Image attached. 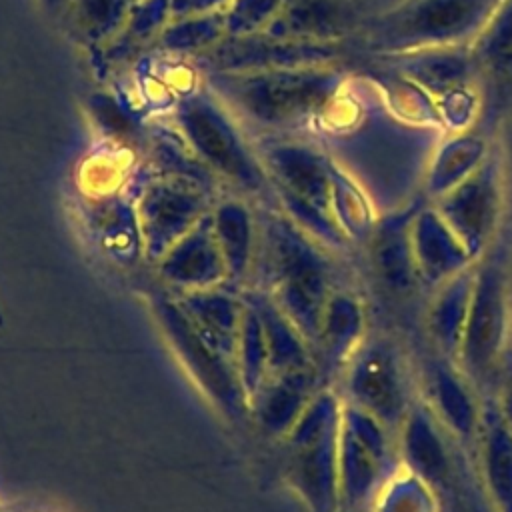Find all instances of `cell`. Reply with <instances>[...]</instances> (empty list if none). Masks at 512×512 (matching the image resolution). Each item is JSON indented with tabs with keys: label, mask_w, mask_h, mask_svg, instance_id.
Instances as JSON below:
<instances>
[{
	"label": "cell",
	"mask_w": 512,
	"mask_h": 512,
	"mask_svg": "<svg viewBox=\"0 0 512 512\" xmlns=\"http://www.w3.org/2000/svg\"><path fill=\"white\" fill-rule=\"evenodd\" d=\"M264 272L270 296L300 334L316 344L328 298L332 266L312 236L288 216H272L264 228Z\"/></svg>",
	"instance_id": "6da1fadb"
},
{
	"label": "cell",
	"mask_w": 512,
	"mask_h": 512,
	"mask_svg": "<svg viewBox=\"0 0 512 512\" xmlns=\"http://www.w3.org/2000/svg\"><path fill=\"white\" fill-rule=\"evenodd\" d=\"M340 84L342 74L330 64L210 74L214 92L262 126H288L318 114Z\"/></svg>",
	"instance_id": "7a4b0ae2"
},
{
	"label": "cell",
	"mask_w": 512,
	"mask_h": 512,
	"mask_svg": "<svg viewBox=\"0 0 512 512\" xmlns=\"http://www.w3.org/2000/svg\"><path fill=\"white\" fill-rule=\"evenodd\" d=\"M502 0H404L378 16L368 44L384 56L430 46L474 44Z\"/></svg>",
	"instance_id": "3957f363"
},
{
	"label": "cell",
	"mask_w": 512,
	"mask_h": 512,
	"mask_svg": "<svg viewBox=\"0 0 512 512\" xmlns=\"http://www.w3.org/2000/svg\"><path fill=\"white\" fill-rule=\"evenodd\" d=\"M342 402L332 390H318L288 440L286 478L310 512H338V434Z\"/></svg>",
	"instance_id": "277c9868"
},
{
	"label": "cell",
	"mask_w": 512,
	"mask_h": 512,
	"mask_svg": "<svg viewBox=\"0 0 512 512\" xmlns=\"http://www.w3.org/2000/svg\"><path fill=\"white\" fill-rule=\"evenodd\" d=\"M264 170L276 184L288 216L308 234L328 240L332 214V160L312 146L284 142L266 150Z\"/></svg>",
	"instance_id": "5b68a950"
},
{
	"label": "cell",
	"mask_w": 512,
	"mask_h": 512,
	"mask_svg": "<svg viewBox=\"0 0 512 512\" xmlns=\"http://www.w3.org/2000/svg\"><path fill=\"white\" fill-rule=\"evenodd\" d=\"M176 124L200 162L242 186L258 192L266 184L264 166L252 156L228 110L210 94H186L176 106Z\"/></svg>",
	"instance_id": "8992f818"
},
{
	"label": "cell",
	"mask_w": 512,
	"mask_h": 512,
	"mask_svg": "<svg viewBox=\"0 0 512 512\" xmlns=\"http://www.w3.org/2000/svg\"><path fill=\"white\" fill-rule=\"evenodd\" d=\"M392 434L368 412L342 404L338 434L340 508L362 512L380 488L398 472Z\"/></svg>",
	"instance_id": "52a82bcc"
},
{
	"label": "cell",
	"mask_w": 512,
	"mask_h": 512,
	"mask_svg": "<svg viewBox=\"0 0 512 512\" xmlns=\"http://www.w3.org/2000/svg\"><path fill=\"white\" fill-rule=\"evenodd\" d=\"M508 276L498 256L474 264V288L458 352L460 372L482 384L496 370L508 334Z\"/></svg>",
	"instance_id": "ba28073f"
},
{
	"label": "cell",
	"mask_w": 512,
	"mask_h": 512,
	"mask_svg": "<svg viewBox=\"0 0 512 512\" xmlns=\"http://www.w3.org/2000/svg\"><path fill=\"white\" fill-rule=\"evenodd\" d=\"M348 402L374 416L392 436L410 410V394L398 348L384 336L362 340L348 358Z\"/></svg>",
	"instance_id": "9c48e42d"
},
{
	"label": "cell",
	"mask_w": 512,
	"mask_h": 512,
	"mask_svg": "<svg viewBox=\"0 0 512 512\" xmlns=\"http://www.w3.org/2000/svg\"><path fill=\"white\" fill-rule=\"evenodd\" d=\"M156 318L198 388L224 412L230 420H242L248 412V396L244 392L236 362L210 348L190 326L178 302L172 298L154 300Z\"/></svg>",
	"instance_id": "30bf717a"
},
{
	"label": "cell",
	"mask_w": 512,
	"mask_h": 512,
	"mask_svg": "<svg viewBox=\"0 0 512 512\" xmlns=\"http://www.w3.org/2000/svg\"><path fill=\"white\" fill-rule=\"evenodd\" d=\"M206 214L208 198L202 182L174 174L150 182L136 204L142 250L148 260H160Z\"/></svg>",
	"instance_id": "8fae6325"
},
{
	"label": "cell",
	"mask_w": 512,
	"mask_h": 512,
	"mask_svg": "<svg viewBox=\"0 0 512 512\" xmlns=\"http://www.w3.org/2000/svg\"><path fill=\"white\" fill-rule=\"evenodd\" d=\"M432 206L478 260L496 232L502 208V162L496 150L466 180L432 200Z\"/></svg>",
	"instance_id": "7c38bea8"
},
{
	"label": "cell",
	"mask_w": 512,
	"mask_h": 512,
	"mask_svg": "<svg viewBox=\"0 0 512 512\" xmlns=\"http://www.w3.org/2000/svg\"><path fill=\"white\" fill-rule=\"evenodd\" d=\"M340 54L338 42H306L278 38L268 32L224 36L198 54V62L212 72H258L274 68L332 64Z\"/></svg>",
	"instance_id": "4fadbf2b"
},
{
	"label": "cell",
	"mask_w": 512,
	"mask_h": 512,
	"mask_svg": "<svg viewBox=\"0 0 512 512\" xmlns=\"http://www.w3.org/2000/svg\"><path fill=\"white\" fill-rule=\"evenodd\" d=\"M398 440L402 468L422 480L436 496L446 494L452 482V460L440 420L428 404H410Z\"/></svg>",
	"instance_id": "5bb4252c"
},
{
	"label": "cell",
	"mask_w": 512,
	"mask_h": 512,
	"mask_svg": "<svg viewBox=\"0 0 512 512\" xmlns=\"http://www.w3.org/2000/svg\"><path fill=\"white\" fill-rule=\"evenodd\" d=\"M156 264L162 280L184 292L214 288L226 280L228 272L214 236L212 212L174 242Z\"/></svg>",
	"instance_id": "9a60e30c"
},
{
	"label": "cell",
	"mask_w": 512,
	"mask_h": 512,
	"mask_svg": "<svg viewBox=\"0 0 512 512\" xmlns=\"http://www.w3.org/2000/svg\"><path fill=\"white\" fill-rule=\"evenodd\" d=\"M362 18L360 0H286L262 32L288 40L340 42Z\"/></svg>",
	"instance_id": "2e32d148"
},
{
	"label": "cell",
	"mask_w": 512,
	"mask_h": 512,
	"mask_svg": "<svg viewBox=\"0 0 512 512\" xmlns=\"http://www.w3.org/2000/svg\"><path fill=\"white\" fill-rule=\"evenodd\" d=\"M412 250L420 282L428 286H440L476 264L474 256L432 204L420 206L414 214Z\"/></svg>",
	"instance_id": "e0dca14e"
},
{
	"label": "cell",
	"mask_w": 512,
	"mask_h": 512,
	"mask_svg": "<svg viewBox=\"0 0 512 512\" xmlns=\"http://www.w3.org/2000/svg\"><path fill=\"white\" fill-rule=\"evenodd\" d=\"M318 392L316 366L268 374L248 398V412L264 432L286 436Z\"/></svg>",
	"instance_id": "ac0fdd59"
},
{
	"label": "cell",
	"mask_w": 512,
	"mask_h": 512,
	"mask_svg": "<svg viewBox=\"0 0 512 512\" xmlns=\"http://www.w3.org/2000/svg\"><path fill=\"white\" fill-rule=\"evenodd\" d=\"M386 58L394 60L404 80L436 100L452 90L468 86L474 70L480 66L472 44L430 46Z\"/></svg>",
	"instance_id": "d6986e66"
},
{
	"label": "cell",
	"mask_w": 512,
	"mask_h": 512,
	"mask_svg": "<svg viewBox=\"0 0 512 512\" xmlns=\"http://www.w3.org/2000/svg\"><path fill=\"white\" fill-rule=\"evenodd\" d=\"M418 208L412 206L378 220L368 238L376 276L394 294H408L420 284L412 250V220Z\"/></svg>",
	"instance_id": "ffe728a7"
},
{
	"label": "cell",
	"mask_w": 512,
	"mask_h": 512,
	"mask_svg": "<svg viewBox=\"0 0 512 512\" xmlns=\"http://www.w3.org/2000/svg\"><path fill=\"white\" fill-rule=\"evenodd\" d=\"M176 302L194 332L210 348L236 362L244 300L214 286L184 292Z\"/></svg>",
	"instance_id": "44dd1931"
},
{
	"label": "cell",
	"mask_w": 512,
	"mask_h": 512,
	"mask_svg": "<svg viewBox=\"0 0 512 512\" xmlns=\"http://www.w3.org/2000/svg\"><path fill=\"white\" fill-rule=\"evenodd\" d=\"M444 360H434L428 366V406L454 436L466 444H478L482 406L476 402L468 388L470 380Z\"/></svg>",
	"instance_id": "7402d4cb"
},
{
	"label": "cell",
	"mask_w": 512,
	"mask_h": 512,
	"mask_svg": "<svg viewBox=\"0 0 512 512\" xmlns=\"http://www.w3.org/2000/svg\"><path fill=\"white\" fill-rule=\"evenodd\" d=\"M476 446L490 502L498 512H512V426L494 400L482 406Z\"/></svg>",
	"instance_id": "603a6c76"
},
{
	"label": "cell",
	"mask_w": 512,
	"mask_h": 512,
	"mask_svg": "<svg viewBox=\"0 0 512 512\" xmlns=\"http://www.w3.org/2000/svg\"><path fill=\"white\" fill-rule=\"evenodd\" d=\"M244 302L252 306L260 318L268 352V374L314 366L308 352V340L270 294L250 292L244 296Z\"/></svg>",
	"instance_id": "cb8c5ba5"
},
{
	"label": "cell",
	"mask_w": 512,
	"mask_h": 512,
	"mask_svg": "<svg viewBox=\"0 0 512 512\" xmlns=\"http://www.w3.org/2000/svg\"><path fill=\"white\" fill-rule=\"evenodd\" d=\"M474 288V266L466 268L464 272L448 278L440 286H436V294L428 308V332L436 348L444 354V358L454 360L458 358L464 324L470 308Z\"/></svg>",
	"instance_id": "d4e9b609"
},
{
	"label": "cell",
	"mask_w": 512,
	"mask_h": 512,
	"mask_svg": "<svg viewBox=\"0 0 512 512\" xmlns=\"http://www.w3.org/2000/svg\"><path fill=\"white\" fill-rule=\"evenodd\" d=\"M490 144L474 132H456L434 152L426 172V194L436 200L466 180L490 154Z\"/></svg>",
	"instance_id": "484cf974"
},
{
	"label": "cell",
	"mask_w": 512,
	"mask_h": 512,
	"mask_svg": "<svg viewBox=\"0 0 512 512\" xmlns=\"http://www.w3.org/2000/svg\"><path fill=\"white\" fill-rule=\"evenodd\" d=\"M364 310L358 298L348 292H332L324 308L318 348L322 350L326 366H338L348 362L352 352L364 340Z\"/></svg>",
	"instance_id": "4316f807"
},
{
	"label": "cell",
	"mask_w": 512,
	"mask_h": 512,
	"mask_svg": "<svg viewBox=\"0 0 512 512\" xmlns=\"http://www.w3.org/2000/svg\"><path fill=\"white\" fill-rule=\"evenodd\" d=\"M212 228L222 252L228 278L240 280L250 268L254 226L248 208L238 200H226L212 212Z\"/></svg>",
	"instance_id": "83f0119b"
},
{
	"label": "cell",
	"mask_w": 512,
	"mask_h": 512,
	"mask_svg": "<svg viewBox=\"0 0 512 512\" xmlns=\"http://www.w3.org/2000/svg\"><path fill=\"white\" fill-rule=\"evenodd\" d=\"M332 214L348 240H368L376 222L368 196L332 162Z\"/></svg>",
	"instance_id": "f1b7e54d"
},
{
	"label": "cell",
	"mask_w": 512,
	"mask_h": 512,
	"mask_svg": "<svg viewBox=\"0 0 512 512\" xmlns=\"http://www.w3.org/2000/svg\"><path fill=\"white\" fill-rule=\"evenodd\" d=\"M74 30L90 44H98L124 30L134 0H68Z\"/></svg>",
	"instance_id": "f546056e"
},
{
	"label": "cell",
	"mask_w": 512,
	"mask_h": 512,
	"mask_svg": "<svg viewBox=\"0 0 512 512\" xmlns=\"http://www.w3.org/2000/svg\"><path fill=\"white\" fill-rule=\"evenodd\" d=\"M226 36L224 12H208L172 18L162 28L160 44L172 52H204Z\"/></svg>",
	"instance_id": "4dcf8cb0"
},
{
	"label": "cell",
	"mask_w": 512,
	"mask_h": 512,
	"mask_svg": "<svg viewBox=\"0 0 512 512\" xmlns=\"http://www.w3.org/2000/svg\"><path fill=\"white\" fill-rule=\"evenodd\" d=\"M236 368H238L244 392L250 398L256 392V388L262 384V380L268 376V352H266V340H264L260 318L254 312V308L248 306L246 302H244V314H242L240 336H238Z\"/></svg>",
	"instance_id": "1f68e13d"
},
{
	"label": "cell",
	"mask_w": 512,
	"mask_h": 512,
	"mask_svg": "<svg viewBox=\"0 0 512 512\" xmlns=\"http://www.w3.org/2000/svg\"><path fill=\"white\" fill-rule=\"evenodd\" d=\"M368 512H436V494L402 468L380 488Z\"/></svg>",
	"instance_id": "d6a6232c"
},
{
	"label": "cell",
	"mask_w": 512,
	"mask_h": 512,
	"mask_svg": "<svg viewBox=\"0 0 512 512\" xmlns=\"http://www.w3.org/2000/svg\"><path fill=\"white\" fill-rule=\"evenodd\" d=\"M478 64L508 68L512 64V0H502L492 20L472 44Z\"/></svg>",
	"instance_id": "836d02e7"
},
{
	"label": "cell",
	"mask_w": 512,
	"mask_h": 512,
	"mask_svg": "<svg viewBox=\"0 0 512 512\" xmlns=\"http://www.w3.org/2000/svg\"><path fill=\"white\" fill-rule=\"evenodd\" d=\"M286 0H230L222 10L226 20V34H254L262 32L280 12Z\"/></svg>",
	"instance_id": "e575fe53"
},
{
	"label": "cell",
	"mask_w": 512,
	"mask_h": 512,
	"mask_svg": "<svg viewBox=\"0 0 512 512\" xmlns=\"http://www.w3.org/2000/svg\"><path fill=\"white\" fill-rule=\"evenodd\" d=\"M170 18V0H144L140 4H134L124 32L132 38H144L158 30Z\"/></svg>",
	"instance_id": "d590c367"
},
{
	"label": "cell",
	"mask_w": 512,
	"mask_h": 512,
	"mask_svg": "<svg viewBox=\"0 0 512 512\" xmlns=\"http://www.w3.org/2000/svg\"><path fill=\"white\" fill-rule=\"evenodd\" d=\"M440 102V116L446 120V124L454 126V130H462L468 122V116L474 112V100L468 86L452 90L438 98Z\"/></svg>",
	"instance_id": "8d00e7d4"
},
{
	"label": "cell",
	"mask_w": 512,
	"mask_h": 512,
	"mask_svg": "<svg viewBox=\"0 0 512 512\" xmlns=\"http://www.w3.org/2000/svg\"><path fill=\"white\" fill-rule=\"evenodd\" d=\"M92 110H94V114L98 116V120H100V124L104 128H108V130H112V132H116L120 136H124L126 132L132 130L130 120L124 114H120V110L114 104V100H110L106 94L104 96L100 94L98 98L92 100Z\"/></svg>",
	"instance_id": "74e56055"
},
{
	"label": "cell",
	"mask_w": 512,
	"mask_h": 512,
	"mask_svg": "<svg viewBox=\"0 0 512 512\" xmlns=\"http://www.w3.org/2000/svg\"><path fill=\"white\" fill-rule=\"evenodd\" d=\"M228 4L230 0H170V14L172 18L208 14V12H218Z\"/></svg>",
	"instance_id": "f35d334b"
},
{
	"label": "cell",
	"mask_w": 512,
	"mask_h": 512,
	"mask_svg": "<svg viewBox=\"0 0 512 512\" xmlns=\"http://www.w3.org/2000/svg\"><path fill=\"white\" fill-rule=\"evenodd\" d=\"M494 402H496L498 410L502 412V416L506 418V422L512 426V368L504 376L502 390H500V394H498V398Z\"/></svg>",
	"instance_id": "ab89813d"
},
{
	"label": "cell",
	"mask_w": 512,
	"mask_h": 512,
	"mask_svg": "<svg viewBox=\"0 0 512 512\" xmlns=\"http://www.w3.org/2000/svg\"><path fill=\"white\" fill-rule=\"evenodd\" d=\"M48 8H52V10H58L62 4H66L68 0H42Z\"/></svg>",
	"instance_id": "60d3db41"
},
{
	"label": "cell",
	"mask_w": 512,
	"mask_h": 512,
	"mask_svg": "<svg viewBox=\"0 0 512 512\" xmlns=\"http://www.w3.org/2000/svg\"><path fill=\"white\" fill-rule=\"evenodd\" d=\"M4 324V318H2V312H0V326Z\"/></svg>",
	"instance_id": "b9f144b4"
},
{
	"label": "cell",
	"mask_w": 512,
	"mask_h": 512,
	"mask_svg": "<svg viewBox=\"0 0 512 512\" xmlns=\"http://www.w3.org/2000/svg\"><path fill=\"white\" fill-rule=\"evenodd\" d=\"M342 512H356V510H342Z\"/></svg>",
	"instance_id": "7bdbcfd3"
},
{
	"label": "cell",
	"mask_w": 512,
	"mask_h": 512,
	"mask_svg": "<svg viewBox=\"0 0 512 512\" xmlns=\"http://www.w3.org/2000/svg\"><path fill=\"white\" fill-rule=\"evenodd\" d=\"M362 512H368V510H362Z\"/></svg>",
	"instance_id": "ee69618b"
}]
</instances>
